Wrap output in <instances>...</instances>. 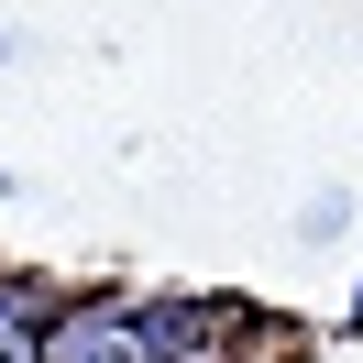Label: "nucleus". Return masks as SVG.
<instances>
[{
  "label": "nucleus",
  "mask_w": 363,
  "mask_h": 363,
  "mask_svg": "<svg viewBox=\"0 0 363 363\" xmlns=\"http://www.w3.org/2000/svg\"><path fill=\"white\" fill-rule=\"evenodd\" d=\"M55 330H67V297L0 264V363H55Z\"/></svg>",
  "instance_id": "2"
},
{
  "label": "nucleus",
  "mask_w": 363,
  "mask_h": 363,
  "mask_svg": "<svg viewBox=\"0 0 363 363\" xmlns=\"http://www.w3.org/2000/svg\"><path fill=\"white\" fill-rule=\"evenodd\" d=\"M231 330L242 308L199 286H99V297H67L55 363H231Z\"/></svg>",
  "instance_id": "1"
},
{
  "label": "nucleus",
  "mask_w": 363,
  "mask_h": 363,
  "mask_svg": "<svg viewBox=\"0 0 363 363\" xmlns=\"http://www.w3.org/2000/svg\"><path fill=\"white\" fill-rule=\"evenodd\" d=\"M0 55H11V33H0Z\"/></svg>",
  "instance_id": "5"
},
{
  "label": "nucleus",
  "mask_w": 363,
  "mask_h": 363,
  "mask_svg": "<svg viewBox=\"0 0 363 363\" xmlns=\"http://www.w3.org/2000/svg\"><path fill=\"white\" fill-rule=\"evenodd\" d=\"M297 231H308V242H341V231H352V199H341V187H319V199L297 209Z\"/></svg>",
  "instance_id": "3"
},
{
  "label": "nucleus",
  "mask_w": 363,
  "mask_h": 363,
  "mask_svg": "<svg viewBox=\"0 0 363 363\" xmlns=\"http://www.w3.org/2000/svg\"><path fill=\"white\" fill-rule=\"evenodd\" d=\"M0 199H11V165H0Z\"/></svg>",
  "instance_id": "4"
}]
</instances>
